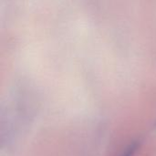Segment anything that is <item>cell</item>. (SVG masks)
Returning a JSON list of instances; mask_svg holds the SVG:
<instances>
[{
	"label": "cell",
	"mask_w": 156,
	"mask_h": 156,
	"mask_svg": "<svg viewBox=\"0 0 156 156\" xmlns=\"http://www.w3.org/2000/svg\"><path fill=\"white\" fill-rule=\"evenodd\" d=\"M136 149H137V144L133 143L125 149V151L123 152L122 156H133L134 153L136 152Z\"/></svg>",
	"instance_id": "obj_1"
}]
</instances>
